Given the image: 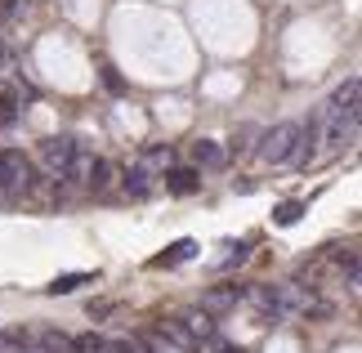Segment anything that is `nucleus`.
<instances>
[{"instance_id": "nucleus-1", "label": "nucleus", "mask_w": 362, "mask_h": 353, "mask_svg": "<svg viewBox=\"0 0 362 353\" xmlns=\"http://www.w3.org/2000/svg\"><path fill=\"white\" fill-rule=\"evenodd\" d=\"M40 166H45L49 179H72V175H86V157H81V144L67 134H54V139H40L36 148Z\"/></svg>"}, {"instance_id": "nucleus-2", "label": "nucleus", "mask_w": 362, "mask_h": 353, "mask_svg": "<svg viewBox=\"0 0 362 353\" xmlns=\"http://www.w3.org/2000/svg\"><path fill=\"white\" fill-rule=\"evenodd\" d=\"M296 144H300V121H277L273 130L259 134L255 157H259L264 166H286L291 152H296Z\"/></svg>"}, {"instance_id": "nucleus-3", "label": "nucleus", "mask_w": 362, "mask_h": 353, "mask_svg": "<svg viewBox=\"0 0 362 353\" xmlns=\"http://www.w3.org/2000/svg\"><path fill=\"white\" fill-rule=\"evenodd\" d=\"M27 188H32V161H27V152L0 148V192H5V197H18Z\"/></svg>"}, {"instance_id": "nucleus-4", "label": "nucleus", "mask_w": 362, "mask_h": 353, "mask_svg": "<svg viewBox=\"0 0 362 353\" xmlns=\"http://www.w3.org/2000/svg\"><path fill=\"white\" fill-rule=\"evenodd\" d=\"M165 188H170L175 197H192L202 188V170L197 166H175V170H165Z\"/></svg>"}, {"instance_id": "nucleus-5", "label": "nucleus", "mask_w": 362, "mask_h": 353, "mask_svg": "<svg viewBox=\"0 0 362 353\" xmlns=\"http://www.w3.org/2000/svg\"><path fill=\"white\" fill-rule=\"evenodd\" d=\"M27 349L32 353H72V340L63 331H27Z\"/></svg>"}, {"instance_id": "nucleus-6", "label": "nucleus", "mask_w": 362, "mask_h": 353, "mask_svg": "<svg viewBox=\"0 0 362 353\" xmlns=\"http://www.w3.org/2000/svg\"><path fill=\"white\" fill-rule=\"evenodd\" d=\"M192 161H197V170H219V166L228 161V152L215 144V139H197L192 144Z\"/></svg>"}, {"instance_id": "nucleus-7", "label": "nucleus", "mask_w": 362, "mask_h": 353, "mask_svg": "<svg viewBox=\"0 0 362 353\" xmlns=\"http://www.w3.org/2000/svg\"><path fill=\"white\" fill-rule=\"evenodd\" d=\"M112 179H117V170H112V161H107V157L86 161V188L90 192H107V188H112Z\"/></svg>"}, {"instance_id": "nucleus-8", "label": "nucleus", "mask_w": 362, "mask_h": 353, "mask_svg": "<svg viewBox=\"0 0 362 353\" xmlns=\"http://www.w3.org/2000/svg\"><path fill=\"white\" fill-rule=\"evenodd\" d=\"M179 322H184V331H188L197 345L215 335V322H211V313H206V308H188V313H179Z\"/></svg>"}, {"instance_id": "nucleus-9", "label": "nucleus", "mask_w": 362, "mask_h": 353, "mask_svg": "<svg viewBox=\"0 0 362 353\" xmlns=\"http://www.w3.org/2000/svg\"><path fill=\"white\" fill-rule=\"evenodd\" d=\"M242 300H246L242 287H219V291H211V295L202 300V308H206V313H224V308H238Z\"/></svg>"}, {"instance_id": "nucleus-10", "label": "nucleus", "mask_w": 362, "mask_h": 353, "mask_svg": "<svg viewBox=\"0 0 362 353\" xmlns=\"http://www.w3.org/2000/svg\"><path fill=\"white\" fill-rule=\"evenodd\" d=\"M358 90H362V81H358V76H349L336 94L327 98L322 108H327V112H358Z\"/></svg>"}, {"instance_id": "nucleus-11", "label": "nucleus", "mask_w": 362, "mask_h": 353, "mask_svg": "<svg viewBox=\"0 0 362 353\" xmlns=\"http://www.w3.org/2000/svg\"><path fill=\"white\" fill-rule=\"evenodd\" d=\"M157 331H161L175 349H184V353H197V349H202V345L184 331V322H179V318H161V322H157Z\"/></svg>"}, {"instance_id": "nucleus-12", "label": "nucleus", "mask_w": 362, "mask_h": 353, "mask_svg": "<svg viewBox=\"0 0 362 353\" xmlns=\"http://www.w3.org/2000/svg\"><path fill=\"white\" fill-rule=\"evenodd\" d=\"M125 192H130L134 202H139V197H148V192H152V170H148L144 161H134L130 170H125Z\"/></svg>"}, {"instance_id": "nucleus-13", "label": "nucleus", "mask_w": 362, "mask_h": 353, "mask_svg": "<svg viewBox=\"0 0 362 353\" xmlns=\"http://www.w3.org/2000/svg\"><path fill=\"white\" fill-rule=\"evenodd\" d=\"M192 255H197V242H192V237H184V242H175L165 255L152 260V268H175V264H184V260H192Z\"/></svg>"}, {"instance_id": "nucleus-14", "label": "nucleus", "mask_w": 362, "mask_h": 353, "mask_svg": "<svg viewBox=\"0 0 362 353\" xmlns=\"http://www.w3.org/2000/svg\"><path fill=\"white\" fill-rule=\"evenodd\" d=\"M90 282H94V273H63V277H54L45 291L49 295H72L76 287H90Z\"/></svg>"}, {"instance_id": "nucleus-15", "label": "nucleus", "mask_w": 362, "mask_h": 353, "mask_svg": "<svg viewBox=\"0 0 362 353\" xmlns=\"http://www.w3.org/2000/svg\"><path fill=\"white\" fill-rule=\"evenodd\" d=\"M72 353H112V340L99 331H86V335H76L72 340Z\"/></svg>"}, {"instance_id": "nucleus-16", "label": "nucleus", "mask_w": 362, "mask_h": 353, "mask_svg": "<svg viewBox=\"0 0 362 353\" xmlns=\"http://www.w3.org/2000/svg\"><path fill=\"white\" fill-rule=\"evenodd\" d=\"M246 255H250V246H246V242H224V255L215 260V268H219V273H228V268H233V264H242Z\"/></svg>"}, {"instance_id": "nucleus-17", "label": "nucleus", "mask_w": 362, "mask_h": 353, "mask_svg": "<svg viewBox=\"0 0 362 353\" xmlns=\"http://www.w3.org/2000/svg\"><path fill=\"white\" fill-rule=\"evenodd\" d=\"M0 353H32L27 349V331H0Z\"/></svg>"}, {"instance_id": "nucleus-18", "label": "nucleus", "mask_w": 362, "mask_h": 353, "mask_svg": "<svg viewBox=\"0 0 362 353\" xmlns=\"http://www.w3.org/2000/svg\"><path fill=\"white\" fill-rule=\"evenodd\" d=\"M300 215H304V206H300V202H282V206L273 210V219L282 224V228H291V224H300Z\"/></svg>"}, {"instance_id": "nucleus-19", "label": "nucleus", "mask_w": 362, "mask_h": 353, "mask_svg": "<svg viewBox=\"0 0 362 353\" xmlns=\"http://www.w3.org/2000/svg\"><path fill=\"white\" fill-rule=\"evenodd\" d=\"M13 121H18V98L0 94V125H13Z\"/></svg>"}, {"instance_id": "nucleus-20", "label": "nucleus", "mask_w": 362, "mask_h": 353, "mask_svg": "<svg viewBox=\"0 0 362 353\" xmlns=\"http://www.w3.org/2000/svg\"><path fill=\"white\" fill-rule=\"evenodd\" d=\"M250 139H259L255 125H242L238 134H233V152H250Z\"/></svg>"}, {"instance_id": "nucleus-21", "label": "nucleus", "mask_w": 362, "mask_h": 353, "mask_svg": "<svg viewBox=\"0 0 362 353\" xmlns=\"http://www.w3.org/2000/svg\"><path fill=\"white\" fill-rule=\"evenodd\" d=\"M112 353H152L144 340H112Z\"/></svg>"}, {"instance_id": "nucleus-22", "label": "nucleus", "mask_w": 362, "mask_h": 353, "mask_svg": "<svg viewBox=\"0 0 362 353\" xmlns=\"http://www.w3.org/2000/svg\"><path fill=\"white\" fill-rule=\"evenodd\" d=\"M23 9H27V0H0V13H5V18H18Z\"/></svg>"}, {"instance_id": "nucleus-23", "label": "nucleus", "mask_w": 362, "mask_h": 353, "mask_svg": "<svg viewBox=\"0 0 362 353\" xmlns=\"http://www.w3.org/2000/svg\"><path fill=\"white\" fill-rule=\"evenodd\" d=\"M219 353H242V349H233V345H219Z\"/></svg>"}, {"instance_id": "nucleus-24", "label": "nucleus", "mask_w": 362, "mask_h": 353, "mask_svg": "<svg viewBox=\"0 0 362 353\" xmlns=\"http://www.w3.org/2000/svg\"><path fill=\"white\" fill-rule=\"evenodd\" d=\"M0 59H5V36H0Z\"/></svg>"}]
</instances>
